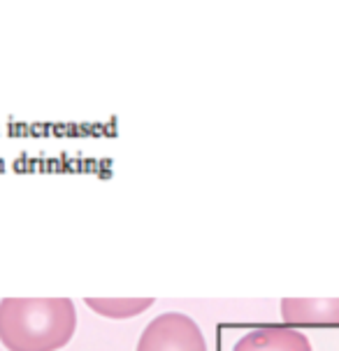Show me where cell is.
Returning a JSON list of instances; mask_svg holds the SVG:
<instances>
[{"mask_svg":"<svg viewBox=\"0 0 339 351\" xmlns=\"http://www.w3.org/2000/svg\"><path fill=\"white\" fill-rule=\"evenodd\" d=\"M77 328L67 298H5L0 303V342L10 351H56Z\"/></svg>","mask_w":339,"mask_h":351,"instance_id":"1","label":"cell"},{"mask_svg":"<svg viewBox=\"0 0 339 351\" xmlns=\"http://www.w3.org/2000/svg\"><path fill=\"white\" fill-rule=\"evenodd\" d=\"M137 351H207L202 330L182 312H165L139 335Z\"/></svg>","mask_w":339,"mask_h":351,"instance_id":"2","label":"cell"},{"mask_svg":"<svg viewBox=\"0 0 339 351\" xmlns=\"http://www.w3.org/2000/svg\"><path fill=\"white\" fill-rule=\"evenodd\" d=\"M232 351H311V344L300 330L267 326L246 333Z\"/></svg>","mask_w":339,"mask_h":351,"instance_id":"3","label":"cell"},{"mask_svg":"<svg viewBox=\"0 0 339 351\" xmlns=\"http://www.w3.org/2000/svg\"><path fill=\"white\" fill-rule=\"evenodd\" d=\"M288 323H339V300H284Z\"/></svg>","mask_w":339,"mask_h":351,"instance_id":"4","label":"cell"},{"mask_svg":"<svg viewBox=\"0 0 339 351\" xmlns=\"http://www.w3.org/2000/svg\"><path fill=\"white\" fill-rule=\"evenodd\" d=\"M86 305L89 307H93L98 312V314L103 316H112V319H128V316H137L142 314L146 307H151L153 300L151 298H139V300H135V298H86Z\"/></svg>","mask_w":339,"mask_h":351,"instance_id":"5","label":"cell"}]
</instances>
